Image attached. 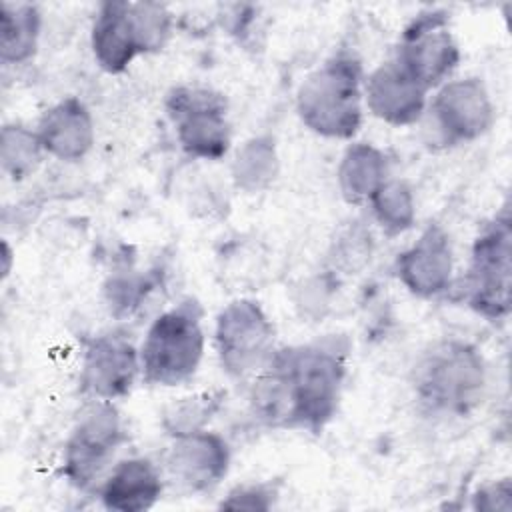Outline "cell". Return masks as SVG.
I'll use <instances>...</instances> for the list:
<instances>
[{"instance_id": "ba28073f", "label": "cell", "mask_w": 512, "mask_h": 512, "mask_svg": "<svg viewBox=\"0 0 512 512\" xmlns=\"http://www.w3.org/2000/svg\"><path fill=\"white\" fill-rule=\"evenodd\" d=\"M124 440L122 420L108 400H96L76 422L64 450V474L76 488L92 486Z\"/></svg>"}, {"instance_id": "3957f363", "label": "cell", "mask_w": 512, "mask_h": 512, "mask_svg": "<svg viewBox=\"0 0 512 512\" xmlns=\"http://www.w3.org/2000/svg\"><path fill=\"white\" fill-rule=\"evenodd\" d=\"M362 68L352 56H334L298 88L300 120L326 138H352L362 124Z\"/></svg>"}, {"instance_id": "30bf717a", "label": "cell", "mask_w": 512, "mask_h": 512, "mask_svg": "<svg viewBox=\"0 0 512 512\" xmlns=\"http://www.w3.org/2000/svg\"><path fill=\"white\" fill-rule=\"evenodd\" d=\"M430 114L444 144L472 142L494 124V106L480 78L446 82L432 100Z\"/></svg>"}, {"instance_id": "484cf974", "label": "cell", "mask_w": 512, "mask_h": 512, "mask_svg": "<svg viewBox=\"0 0 512 512\" xmlns=\"http://www.w3.org/2000/svg\"><path fill=\"white\" fill-rule=\"evenodd\" d=\"M474 508L482 512H496V510H510L512 508V484L508 478L498 480L480 488L474 494Z\"/></svg>"}, {"instance_id": "8fae6325", "label": "cell", "mask_w": 512, "mask_h": 512, "mask_svg": "<svg viewBox=\"0 0 512 512\" xmlns=\"http://www.w3.org/2000/svg\"><path fill=\"white\" fill-rule=\"evenodd\" d=\"M140 372V352L120 334H102L88 342L80 374L82 392L96 400L126 396Z\"/></svg>"}, {"instance_id": "8992f818", "label": "cell", "mask_w": 512, "mask_h": 512, "mask_svg": "<svg viewBox=\"0 0 512 512\" xmlns=\"http://www.w3.org/2000/svg\"><path fill=\"white\" fill-rule=\"evenodd\" d=\"M166 112L186 154L204 160H218L226 154L230 124L222 94L200 86H178L166 96Z\"/></svg>"}, {"instance_id": "5bb4252c", "label": "cell", "mask_w": 512, "mask_h": 512, "mask_svg": "<svg viewBox=\"0 0 512 512\" xmlns=\"http://www.w3.org/2000/svg\"><path fill=\"white\" fill-rule=\"evenodd\" d=\"M400 282L420 298L444 292L452 280V248L442 226L430 224L420 238L400 254L396 266Z\"/></svg>"}, {"instance_id": "6da1fadb", "label": "cell", "mask_w": 512, "mask_h": 512, "mask_svg": "<svg viewBox=\"0 0 512 512\" xmlns=\"http://www.w3.org/2000/svg\"><path fill=\"white\" fill-rule=\"evenodd\" d=\"M346 356L348 342L336 336L274 352L252 386L256 418L318 434L336 414Z\"/></svg>"}, {"instance_id": "7a4b0ae2", "label": "cell", "mask_w": 512, "mask_h": 512, "mask_svg": "<svg viewBox=\"0 0 512 512\" xmlns=\"http://www.w3.org/2000/svg\"><path fill=\"white\" fill-rule=\"evenodd\" d=\"M412 382L424 410L466 416L478 406L486 386L484 358L468 342L444 340L420 358Z\"/></svg>"}, {"instance_id": "44dd1931", "label": "cell", "mask_w": 512, "mask_h": 512, "mask_svg": "<svg viewBox=\"0 0 512 512\" xmlns=\"http://www.w3.org/2000/svg\"><path fill=\"white\" fill-rule=\"evenodd\" d=\"M44 154L42 142L36 132L18 126L6 124L0 132V164L8 178L24 180L40 164Z\"/></svg>"}, {"instance_id": "7402d4cb", "label": "cell", "mask_w": 512, "mask_h": 512, "mask_svg": "<svg viewBox=\"0 0 512 512\" xmlns=\"http://www.w3.org/2000/svg\"><path fill=\"white\" fill-rule=\"evenodd\" d=\"M376 220L388 234L408 230L416 220L412 190L402 180H386L370 198Z\"/></svg>"}, {"instance_id": "7c38bea8", "label": "cell", "mask_w": 512, "mask_h": 512, "mask_svg": "<svg viewBox=\"0 0 512 512\" xmlns=\"http://www.w3.org/2000/svg\"><path fill=\"white\" fill-rule=\"evenodd\" d=\"M230 450L222 436L206 430L178 436L166 458L172 482L186 492H206L228 472Z\"/></svg>"}, {"instance_id": "2e32d148", "label": "cell", "mask_w": 512, "mask_h": 512, "mask_svg": "<svg viewBox=\"0 0 512 512\" xmlns=\"http://www.w3.org/2000/svg\"><path fill=\"white\" fill-rule=\"evenodd\" d=\"M90 44L98 66L108 74L124 72L142 54L130 2L110 0L100 4L92 24Z\"/></svg>"}, {"instance_id": "9a60e30c", "label": "cell", "mask_w": 512, "mask_h": 512, "mask_svg": "<svg viewBox=\"0 0 512 512\" xmlns=\"http://www.w3.org/2000/svg\"><path fill=\"white\" fill-rule=\"evenodd\" d=\"M36 134L50 156L66 162L80 160L94 144L92 114L82 100L68 96L42 114Z\"/></svg>"}, {"instance_id": "d4e9b609", "label": "cell", "mask_w": 512, "mask_h": 512, "mask_svg": "<svg viewBox=\"0 0 512 512\" xmlns=\"http://www.w3.org/2000/svg\"><path fill=\"white\" fill-rule=\"evenodd\" d=\"M276 488L272 484H246L234 488L222 502L226 510H270L276 500Z\"/></svg>"}, {"instance_id": "9c48e42d", "label": "cell", "mask_w": 512, "mask_h": 512, "mask_svg": "<svg viewBox=\"0 0 512 512\" xmlns=\"http://www.w3.org/2000/svg\"><path fill=\"white\" fill-rule=\"evenodd\" d=\"M442 10L418 14L404 30L396 60L426 88L442 84L458 66L460 50Z\"/></svg>"}, {"instance_id": "4316f807", "label": "cell", "mask_w": 512, "mask_h": 512, "mask_svg": "<svg viewBox=\"0 0 512 512\" xmlns=\"http://www.w3.org/2000/svg\"><path fill=\"white\" fill-rule=\"evenodd\" d=\"M2 260H4V266H2V278H6L8 274H10V262H12V252H10V246H8V242L4 240L2 242Z\"/></svg>"}, {"instance_id": "cb8c5ba5", "label": "cell", "mask_w": 512, "mask_h": 512, "mask_svg": "<svg viewBox=\"0 0 512 512\" xmlns=\"http://www.w3.org/2000/svg\"><path fill=\"white\" fill-rule=\"evenodd\" d=\"M130 12L142 54L160 50L166 44L172 28L168 8L158 2H130Z\"/></svg>"}, {"instance_id": "d6986e66", "label": "cell", "mask_w": 512, "mask_h": 512, "mask_svg": "<svg viewBox=\"0 0 512 512\" xmlns=\"http://www.w3.org/2000/svg\"><path fill=\"white\" fill-rule=\"evenodd\" d=\"M40 12L34 4H0V58L6 64L30 60L38 46Z\"/></svg>"}, {"instance_id": "277c9868", "label": "cell", "mask_w": 512, "mask_h": 512, "mask_svg": "<svg viewBox=\"0 0 512 512\" xmlns=\"http://www.w3.org/2000/svg\"><path fill=\"white\" fill-rule=\"evenodd\" d=\"M202 354V308L186 298L150 324L140 348V372L152 386H180L196 374Z\"/></svg>"}, {"instance_id": "e0dca14e", "label": "cell", "mask_w": 512, "mask_h": 512, "mask_svg": "<svg viewBox=\"0 0 512 512\" xmlns=\"http://www.w3.org/2000/svg\"><path fill=\"white\" fill-rule=\"evenodd\" d=\"M162 494V478L146 458H128L114 466L102 484L100 498L108 510L142 512L156 504Z\"/></svg>"}, {"instance_id": "ac0fdd59", "label": "cell", "mask_w": 512, "mask_h": 512, "mask_svg": "<svg viewBox=\"0 0 512 512\" xmlns=\"http://www.w3.org/2000/svg\"><path fill=\"white\" fill-rule=\"evenodd\" d=\"M388 164L382 150L372 144H352L338 166V186L348 202L370 200L372 194L388 180Z\"/></svg>"}, {"instance_id": "603a6c76", "label": "cell", "mask_w": 512, "mask_h": 512, "mask_svg": "<svg viewBox=\"0 0 512 512\" xmlns=\"http://www.w3.org/2000/svg\"><path fill=\"white\" fill-rule=\"evenodd\" d=\"M222 398H224L222 392H202V394L188 396L174 402L164 412V418H162L164 430L174 438L204 430V424L220 408Z\"/></svg>"}, {"instance_id": "5b68a950", "label": "cell", "mask_w": 512, "mask_h": 512, "mask_svg": "<svg viewBox=\"0 0 512 512\" xmlns=\"http://www.w3.org/2000/svg\"><path fill=\"white\" fill-rule=\"evenodd\" d=\"M512 286V226L504 210L488 222L474 240L464 298L486 320H504L510 312Z\"/></svg>"}, {"instance_id": "ffe728a7", "label": "cell", "mask_w": 512, "mask_h": 512, "mask_svg": "<svg viewBox=\"0 0 512 512\" xmlns=\"http://www.w3.org/2000/svg\"><path fill=\"white\" fill-rule=\"evenodd\" d=\"M276 176L278 154L272 138L256 136L240 146L232 162V178L240 190L248 194L262 192L274 182Z\"/></svg>"}, {"instance_id": "52a82bcc", "label": "cell", "mask_w": 512, "mask_h": 512, "mask_svg": "<svg viewBox=\"0 0 512 512\" xmlns=\"http://www.w3.org/2000/svg\"><path fill=\"white\" fill-rule=\"evenodd\" d=\"M216 350L232 378L260 372L274 354V326L254 300H234L216 318Z\"/></svg>"}, {"instance_id": "4fadbf2b", "label": "cell", "mask_w": 512, "mask_h": 512, "mask_svg": "<svg viewBox=\"0 0 512 512\" xmlns=\"http://www.w3.org/2000/svg\"><path fill=\"white\" fill-rule=\"evenodd\" d=\"M426 88L396 60L382 62L366 80L370 112L386 124L408 126L426 108Z\"/></svg>"}]
</instances>
